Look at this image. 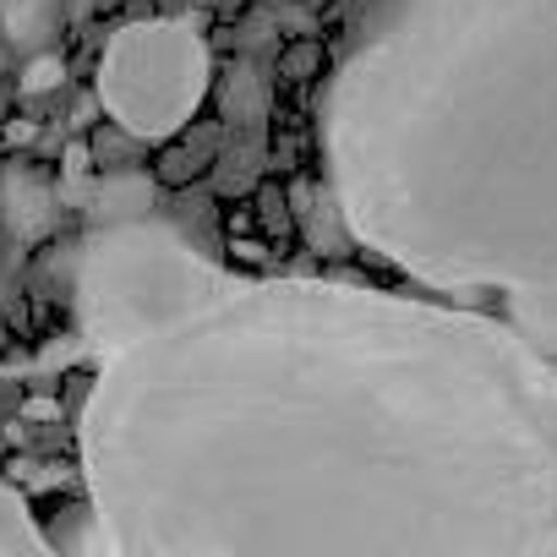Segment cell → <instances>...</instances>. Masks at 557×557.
<instances>
[{
    "mask_svg": "<svg viewBox=\"0 0 557 557\" xmlns=\"http://www.w3.org/2000/svg\"><path fill=\"white\" fill-rule=\"evenodd\" d=\"M72 296L104 557H557V361L503 318L159 219L94 230Z\"/></svg>",
    "mask_w": 557,
    "mask_h": 557,
    "instance_id": "6da1fadb",
    "label": "cell"
},
{
    "mask_svg": "<svg viewBox=\"0 0 557 557\" xmlns=\"http://www.w3.org/2000/svg\"><path fill=\"white\" fill-rule=\"evenodd\" d=\"M318 137L367 251L557 361V0H361Z\"/></svg>",
    "mask_w": 557,
    "mask_h": 557,
    "instance_id": "7a4b0ae2",
    "label": "cell"
},
{
    "mask_svg": "<svg viewBox=\"0 0 557 557\" xmlns=\"http://www.w3.org/2000/svg\"><path fill=\"white\" fill-rule=\"evenodd\" d=\"M208 94V45L186 17L126 23L99 61V104L126 137H175Z\"/></svg>",
    "mask_w": 557,
    "mask_h": 557,
    "instance_id": "3957f363",
    "label": "cell"
},
{
    "mask_svg": "<svg viewBox=\"0 0 557 557\" xmlns=\"http://www.w3.org/2000/svg\"><path fill=\"white\" fill-rule=\"evenodd\" d=\"M0 197H7V219H12V230L17 235H45L50 224H55V191L34 175V170H12L7 175V186H0Z\"/></svg>",
    "mask_w": 557,
    "mask_h": 557,
    "instance_id": "277c9868",
    "label": "cell"
},
{
    "mask_svg": "<svg viewBox=\"0 0 557 557\" xmlns=\"http://www.w3.org/2000/svg\"><path fill=\"white\" fill-rule=\"evenodd\" d=\"M0 557H66L28 513V503L0 481Z\"/></svg>",
    "mask_w": 557,
    "mask_h": 557,
    "instance_id": "5b68a950",
    "label": "cell"
},
{
    "mask_svg": "<svg viewBox=\"0 0 557 557\" xmlns=\"http://www.w3.org/2000/svg\"><path fill=\"white\" fill-rule=\"evenodd\" d=\"M88 208H94L99 230H104V224L148 219V208H153V181H148V175H110V181H99V186L88 191Z\"/></svg>",
    "mask_w": 557,
    "mask_h": 557,
    "instance_id": "8992f818",
    "label": "cell"
},
{
    "mask_svg": "<svg viewBox=\"0 0 557 557\" xmlns=\"http://www.w3.org/2000/svg\"><path fill=\"white\" fill-rule=\"evenodd\" d=\"M61 77H66V66H61L55 55H45V61H34V66L23 72V94H50Z\"/></svg>",
    "mask_w": 557,
    "mask_h": 557,
    "instance_id": "52a82bcc",
    "label": "cell"
}]
</instances>
